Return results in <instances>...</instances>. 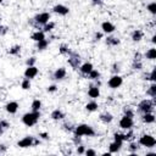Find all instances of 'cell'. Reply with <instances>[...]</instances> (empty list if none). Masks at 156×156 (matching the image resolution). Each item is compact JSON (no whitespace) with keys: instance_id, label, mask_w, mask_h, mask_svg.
<instances>
[{"instance_id":"obj_34","label":"cell","mask_w":156,"mask_h":156,"mask_svg":"<svg viewBox=\"0 0 156 156\" xmlns=\"http://www.w3.org/2000/svg\"><path fill=\"white\" fill-rule=\"evenodd\" d=\"M132 68L134 71H140L143 68V61H139V60H133L132 62Z\"/></svg>"},{"instance_id":"obj_43","label":"cell","mask_w":156,"mask_h":156,"mask_svg":"<svg viewBox=\"0 0 156 156\" xmlns=\"http://www.w3.org/2000/svg\"><path fill=\"white\" fill-rule=\"evenodd\" d=\"M84 151H85V147L80 144V145H77V150H76V152L78 154V155H82V154H84Z\"/></svg>"},{"instance_id":"obj_44","label":"cell","mask_w":156,"mask_h":156,"mask_svg":"<svg viewBox=\"0 0 156 156\" xmlns=\"http://www.w3.org/2000/svg\"><path fill=\"white\" fill-rule=\"evenodd\" d=\"M84 154H85L87 156H95V155H96V151H95L94 149H87V150L84 151Z\"/></svg>"},{"instance_id":"obj_24","label":"cell","mask_w":156,"mask_h":156,"mask_svg":"<svg viewBox=\"0 0 156 156\" xmlns=\"http://www.w3.org/2000/svg\"><path fill=\"white\" fill-rule=\"evenodd\" d=\"M98 107H99V105H98V102L94 101V100H93V101H89V102L85 105V110L89 111V112H94V111H96Z\"/></svg>"},{"instance_id":"obj_27","label":"cell","mask_w":156,"mask_h":156,"mask_svg":"<svg viewBox=\"0 0 156 156\" xmlns=\"http://www.w3.org/2000/svg\"><path fill=\"white\" fill-rule=\"evenodd\" d=\"M87 77H88L89 79H91V80H96V79H99V78H100V72L93 68V69L88 73V76H87Z\"/></svg>"},{"instance_id":"obj_52","label":"cell","mask_w":156,"mask_h":156,"mask_svg":"<svg viewBox=\"0 0 156 156\" xmlns=\"http://www.w3.org/2000/svg\"><path fill=\"white\" fill-rule=\"evenodd\" d=\"M6 150H7V147H6L4 144H0V154H2V152H6Z\"/></svg>"},{"instance_id":"obj_54","label":"cell","mask_w":156,"mask_h":156,"mask_svg":"<svg viewBox=\"0 0 156 156\" xmlns=\"http://www.w3.org/2000/svg\"><path fill=\"white\" fill-rule=\"evenodd\" d=\"M151 41L155 44L156 43V35H152V38H151Z\"/></svg>"},{"instance_id":"obj_1","label":"cell","mask_w":156,"mask_h":156,"mask_svg":"<svg viewBox=\"0 0 156 156\" xmlns=\"http://www.w3.org/2000/svg\"><path fill=\"white\" fill-rule=\"evenodd\" d=\"M74 135H79V136H94L95 135V130L91 126L82 123L74 127Z\"/></svg>"},{"instance_id":"obj_8","label":"cell","mask_w":156,"mask_h":156,"mask_svg":"<svg viewBox=\"0 0 156 156\" xmlns=\"http://www.w3.org/2000/svg\"><path fill=\"white\" fill-rule=\"evenodd\" d=\"M33 20H34V22H35L37 24L44 26L45 23L49 22V20H50V13H49V12H40V13H38Z\"/></svg>"},{"instance_id":"obj_26","label":"cell","mask_w":156,"mask_h":156,"mask_svg":"<svg viewBox=\"0 0 156 156\" xmlns=\"http://www.w3.org/2000/svg\"><path fill=\"white\" fill-rule=\"evenodd\" d=\"M145 57H146L147 60H155V58H156V49H155V48L149 49V50L145 52Z\"/></svg>"},{"instance_id":"obj_16","label":"cell","mask_w":156,"mask_h":156,"mask_svg":"<svg viewBox=\"0 0 156 156\" xmlns=\"http://www.w3.org/2000/svg\"><path fill=\"white\" fill-rule=\"evenodd\" d=\"M94 67H93V65L90 63V62H85V63H83V65H80L79 66V71H80V73L83 74V76H88V73L93 69Z\"/></svg>"},{"instance_id":"obj_21","label":"cell","mask_w":156,"mask_h":156,"mask_svg":"<svg viewBox=\"0 0 156 156\" xmlns=\"http://www.w3.org/2000/svg\"><path fill=\"white\" fill-rule=\"evenodd\" d=\"M144 37V32L140 29H135L132 32V40L133 41H140Z\"/></svg>"},{"instance_id":"obj_53","label":"cell","mask_w":156,"mask_h":156,"mask_svg":"<svg viewBox=\"0 0 156 156\" xmlns=\"http://www.w3.org/2000/svg\"><path fill=\"white\" fill-rule=\"evenodd\" d=\"M102 1H104V0H93V4H94V5H101Z\"/></svg>"},{"instance_id":"obj_22","label":"cell","mask_w":156,"mask_h":156,"mask_svg":"<svg viewBox=\"0 0 156 156\" xmlns=\"http://www.w3.org/2000/svg\"><path fill=\"white\" fill-rule=\"evenodd\" d=\"M121 146H122V143H118V141H115V140H113V143H111L110 146H108L110 154H116V152H118V151L121 150Z\"/></svg>"},{"instance_id":"obj_23","label":"cell","mask_w":156,"mask_h":156,"mask_svg":"<svg viewBox=\"0 0 156 156\" xmlns=\"http://www.w3.org/2000/svg\"><path fill=\"white\" fill-rule=\"evenodd\" d=\"M48 45H49V40H48V39H41V40L37 41V49H38L39 51L45 50V49L48 48Z\"/></svg>"},{"instance_id":"obj_45","label":"cell","mask_w":156,"mask_h":156,"mask_svg":"<svg viewBox=\"0 0 156 156\" xmlns=\"http://www.w3.org/2000/svg\"><path fill=\"white\" fill-rule=\"evenodd\" d=\"M35 57H29L27 61H26V65L27 66H34V63H35Z\"/></svg>"},{"instance_id":"obj_56","label":"cell","mask_w":156,"mask_h":156,"mask_svg":"<svg viewBox=\"0 0 156 156\" xmlns=\"http://www.w3.org/2000/svg\"><path fill=\"white\" fill-rule=\"evenodd\" d=\"M1 2H2V0H0V4H1Z\"/></svg>"},{"instance_id":"obj_55","label":"cell","mask_w":156,"mask_h":156,"mask_svg":"<svg viewBox=\"0 0 156 156\" xmlns=\"http://www.w3.org/2000/svg\"><path fill=\"white\" fill-rule=\"evenodd\" d=\"M4 130H5V129H4V128H2V127H1V126H0V135H1V134H2V133H4Z\"/></svg>"},{"instance_id":"obj_40","label":"cell","mask_w":156,"mask_h":156,"mask_svg":"<svg viewBox=\"0 0 156 156\" xmlns=\"http://www.w3.org/2000/svg\"><path fill=\"white\" fill-rule=\"evenodd\" d=\"M72 141H73V144L77 146V145H80L82 144V136H79V135H74L73 138H72Z\"/></svg>"},{"instance_id":"obj_41","label":"cell","mask_w":156,"mask_h":156,"mask_svg":"<svg viewBox=\"0 0 156 156\" xmlns=\"http://www.w3.org/2000/svg\"><path fill=\"white\" fill-rule=\"evenodd\" d=\"M111 71H112V73L113 74H118V72H119V63H113L112 65V68H111Z\"/></svg>"},{"instance_id":"obj_30","label":"cell","mask_w":156,"mask_h":156,"mask_svg":"<svg viewBox=\"0 0 156 156\" xmlns=\"http://www.w3.org/2000/svg\"><path fill=\"white\" fill-rule=\"evenodd\" d=\"M129 132L126 133V134H122V138H123V141H132L134 139V132L132 129H128Z\"/></svg>"},{"instance_id":"obj_32","label":"cell","mask_w":156,"mask_h":156,"mask_svg":"<svg viewBox=\"0 0 156 156\" xmlns=\"http://www.w3.org/2000/svg\"><path fill=\"white\" fill-rule=\"evenodd\" d=\"M128 150L130 154H136V151L139 150V144L135 143V141H130L129 146H128Z\"/></svg>"},{"instance_id":"obj_36","label":"cell","mask_w":156,"mask_h":156,"mask_svg":"<svg viewBox=\"0 0 156 156\" xmlns=\"http://www.w3.org/2000/svg\"><path fill=\"white\" fill-rule=\"evenodd\" d=\"M54 28H55V23L49 21L48 23H45V24H44V27H43V30H44V32H51Z\"/></svg>"},{"instance_id":"obj_29","label":"cell","mask_w":156,"mask_h":156,"mask_svg":"<svg viewBox=\"0 0 156 156\" xmlns=\"http://www.w3.org/2000/svg\"><path fill=\"white\" fill-rule=\"evenodd\" d=\"M30 107H32V111H40V108H41V101L39 99L33 100Z\"/></svg>"},{"instance_id":"obj_19","label":"cell","mask_w":156,"mask_h":156,"mask_svg":"<svg viewBox=\"0 0 156 156\" xmlns=\"http://www.w3.org/2000/svg\"><path fill=\"white\" fill-rule=\"evenodd\" d=\"M112 119H113V116H112L110 112H102V113L100 115V121H101L102 123H105V124L111 123Z\"/></svg>"},{"instance_id":"obj_6","label":"cell","mask_w":156,"mask_h":156,"mask_svg":"<svg viewBox=\"0 0 156 156\" xmlns=\"http://www.w3.org/2000/svg\"><path fill=\"white\" fill-rule=\"evenodd\" d=\"M68 65L71 67H73L74 69L79 68V66H80V56L77 52L71 51L69 55H68Z\"/></svg>"},{"instance_id":"obj_13","label":"cell","mask_w":156,"mask_h":156,"mask_svg":"<svg viewBox=\"0 0 156 156\" xmlns=\"http://www.w3.org/2000/svg\"><path fill=\"white\" fill-rule=\"evenodd\" d=\"M88 95H89V98H91V99L99 98V96H100V89H99V87L95 85V84H91V85L89 87V89H88Z\"/></svg>"},{"instance_id":"obj_51","label":"cell","mask_w":156,"mask_h":156,"mask_svg":"<svg viewBox=\"0 0 156 156\" xmlns=\"http://www.w3.org/2000/svg\"><path fill=\"white\" fill-rule=\"evenodd\" d=\"M5 33H7V27L0 24V35H2V34H5Z\"/></svg>"},{"instance_id":"obj_48","label":"cell","mask_w":156,"mask_h":156,"mask_svg":"<svg viewBox=\"0 0 156 156\" xmlns=\"http://www.w3.org/2000/svg\"><path fill=\"white\" fill-rule=\"evenodd\" d=\"M57 90V87L55 85V84H52V85H49L48 87V93H55Z\"/></svg>"},{"instance_id":"obj_31","label":"cell","mask_w":156,"mask_h":156,"mask_svg":"<svg viewBox=\"0 0 156 156\" xmlns=\"http://www.w3.org/2000/svg\"><path fill=\"white\" fill-rule=\"evenodd\" d=\"M146 94H147V95H149L151 99L156 96V84H155V83H152V84L149 87V89H147Z\"/></svg>"},{"instance_id":"obj_2","label":"cell","mask_w":156,"mask_h":156,"mask_svg":"<svg viewBox=\"0 0 156 156\" xmlns=\"http://www.w3.org/2000/svg\"><path fill=\"white\" fill-rule=\"evenodd\" d=\"M39 118H40V111H30L22 116V122L27 127H32L38 123Z\"/></svg>"},{"instance_id":"obj_17","label":"cell","mask_w":156,"mask_h":156,"mask_svg":"<svg viewBox=\"0 0 156 156\" xmlns=\"http://www.w3.org/2000/svg\"><path fill=\"white\" fill-rule=\"evenodd\" d=\"M141 121L146 124H151L155 122V115L152 112H146V113H143L141 116Z\"/></svg>"},{"instance_id":"obj_15","label":"cell","mask_w":156,"mask_h":156,"mask_svg":"<svg viewBox=\"0 0 156 156\" xmlns=\"http://www.w3.org/2000/svg\"><path fill=\"white\" fill-rule=\"evenodd\" d=\"M5 110H6L10 115L16 113L17 110H18V102H17V101H10V102H7L6 106H5Z\"/></svg>"},{"instance_id":"obj_20","label":"cell","mask_w":156,"mask_h":156,"mask_svg":"<svg viewBox=\"0 0 156 156\" xmlns=\"http://www.w3.org/2000/svg\"><path fill=\"white\" fill-rule=\"evenodd\" d=\"M30 38H32L34 41H39V40H41V39H45V32H44L43 29H39V30L34 32V33L30 35Z\"/></svg>"},{"instance_id":"obj_25","label":"cell","mask_w":156,"mask_h":156,"mask_svg":"<svg viewBox=\"0 0 156 156\" xmlns=\"http://www.w3.org/2000/svg\"><path fill=\"white\" fill-rule=\"evenodd\" d=\"M106 44L108 46H116L119 44V39L116 38V37H107L106 38Z\"/></svg>"},{"instance_id":"obj_46","label":"cell","mask_w":156,"mask_h":156,"mask_svg":"<svg viewBox=\"0 0 156 156\" xmlns=\"http://www.w3.org/2000/svg\"><path fill=\"white\" fill-rule=\"evenodd\" d=\"M0 126L4 128V129H7L9 127H10V123L7 122V121H5V119H2V121H0Z\"/></svg>"},{"instance_id":"obj_9","label":"cell","mask_w":156,"mask_h":156,"mask_svg":"<svg viewBox=\"0 0 156 156\" xmlns=\"http://www.w3.org/2000/svg\"><path fill=\"white\" fill-rule=\"evenodd\" d=\"M134 126V122H133V118L130 117H127V116H123L121 119H119V127L122 129H132Z\"/></svg>"},{"instance_id":"obj_38","label":"cell","mask_w":156,"mask_h":156,"mask_svg":"<svg viewBox=\"0 0 156 156\" xmlns=\"http://www.w3.org/2000/svg\"><path fill=\"white\" fill-rule=\"evenodd\" d=\"M21 87H22V89H24V90H28V89L30 88V79H28V78H24V79L22 80V83H21Z\"/></svg>"},{"instance_id":"obj_42","label":"cell","mask_w":156,"mask_h":156,"mask_svg":"<svg viewBox=\"0 0 156 156\" xmlns=\"http://www.w3.org/2000/svg\"><path fill=\"white\" fill-rule=\"evenodd\" d=\"M113 140H115V141H118V143H123L122 134H121V133H115V134H113Z\"/></svg>"},{"instance_id":"obj_18","label":"cell","mask_w":156,"mask_h":156,"mask_svg":"<svg viewBox=\"0 0 156 156\" xmlns=\"http://www.w3.org/2000/svg\"><path fill=\"white\" fill-rule=\"evenodd\" d=\"M50 117H51L54 121H60V119H63V118H65V113H63L61 110L56 108V110H54V111L51 112Z\"/></svg>"},{"instance_id":"obj_33","label":"cell","mask_w":156,"mask_h":156,"mask_svg":"<svg viewBox=\"0 0 156 156\" xmlns=\"http://www.w3.org/2000/svg\"><path fill=\"white\" fill-rule=\"evenodd\" d=\"M20 52H21V45H13L9 49L10 55H20Z\"/></svg>"},{"instance_id":"obj_4","label":"cell","mask_w":156,"mask_h":156,"mask_svg":"<svg viewBox=\"0 0 156 156\" xmlns=\"http://www.w3.org/2000/svg\"><path fill=\"white\" fill-rule=\"evenodd\" d=\"M38 144H40V139L28 135V136H24L23 139L18 140L17 146H20V147H30V146H35Z\"/></svg>"},{"instance_id":"obj_5","label":"cell","mask_w":156,"mask_h":156,"mask_svg":"<svg viewBox=\"0 0 156 156\" xmlns=\"http://www.w3.org/2000/svg\"><path fill=\"white\" fill-rule=\"evenodd\" d=\"M138 144L141 145V146H145V147H147V149H151V147L155 146L156 139H155L152 135H150V134H144V135H141V136L139 138Z\"/></svg>"},{"instance_id":"obj_7","label":"cell","mask_w":156,"mask_h":156,"mask_svg":"<svg viewBox=\"0 0 156 156\" xmlns=\"http://www.w3.org/2000/svg\"><path fill=\"white\" fill-rule=\"evenodd\" d=\"M122 83H123V78H122L121 76H118V74H113V76L108 79V82H107L108 87L112 88V89L119 88V87L122 85Z\"/></svg>"},{"instance_id":"obj_3","label":"cell","mask_w":156,"mask_h":156,"mask_svg":"<svg viewBox=\"0 0 156 156\" xmlns=\"http://www.w3.org/2000/svg\"><path fill=\"white\" fill-rule=\"evenodd\" d=\"M155 98L152 99H144L139 102L138 105V111L141 113H146V112H152L154 111V106H155Z\"/></svg>"},{"instance_id":"obj_39","label":"cell","mask_w":156,"mask_h":156,"mask_svg":"<svg viewBox=\"0 0 156 156\" xmlns=\"http://www.w3.org/2000/svg\"><path fill=\"white\" fill-rule=\"evenodd\" d=\"M62 127H63V129H65L66 132H73V130H74V127H73V124H72L71 122H65V123L62 124Z\"/></svg>"},{"instance_id":"obj_49","label":"cell","mask_w":156,"mask_h":156,"mask_svg":"<svg viewBox=\"0 0 156 156\" xmlns=\"http://www.w3.org/2000/svg\"><path fill=\"white\" fill-rule=\"evenodd\" d=\"M133 60H139V61H143V55H141V54L138 51V52H135V54H134Z\"/></svg>"},{"instance_id":"obj_14","label":"cell","mask_w":156,"mask_h":156,"mask_svg":"<svg viewBox=\"0 0 156 156\" xmlns=\"http://www.w3.org/2000/svg\"><path fill=\"white\" fill-rule=\"evenodd\" d=\"M66 74H67L66 68H65V67H60V68H57V69L54 72L52 78L56 79V80H62V79L66 77Z\"/></svg>"},{"instance_id":"obj_47","label":"cell","mask_w":156,"mask_h":156,"mask_svg":"<svg viewBox=\"0 0 156 156\" xmlns=\"http://www.w3.org/2000/svg\"><path fill=\"white\" fill-rule=\"evenodd\" d=\"M101 38H102V33H101V32H96V33L94 34V40H95V41H99Z\"/></svg>"},{"instance_id":"obj_28","label":"cell","mask_w":156,"mask_h":156,"mask_svg":"<svg viewBox=\"0 0 156 156\" xmlns=\"http://www.w3.org/2000/svg\"><path fill=\"white\" fill-rule=\"evenodd\" d=\"M58 51H60L61 55H69L71 49H69V46L67 44H61L60 48H58Z\"/></svg>"},{"instance_id":"obj_37","label":"cell","mask_w":156,"mask_h":156,"mask_svg":"<svg viewBox=\"0 0 156 156\" xmlns=\"http://www.w3.org/2000/svg\"><path fill=\"white\" fill-rule=\"evenodd\" d=\"M146 9H147V11H149L150 13L155 15V13H156V2H155V1L150 2V4H149V5L146 6Z\"/></svg>"},{"instance_id":"obj_12","label":"cell","mask_w":156,"mask_h":156,"mask_svg":"<svg viewBox=\"0 0 156 156\" xmlns=\"http://www.w3.org/2000/svg\"><path fill=\"white\" fill-rule=\"evenodd\" d=\"M101 29H102V32H104V33H106V34H111V33H113V32H115L116 27H115L111 22L105 21V22H102V23H101Z\"/></svg>"},{"instance_id":"obj_35","label":"cell","mask_w":156,"mask_h":156,"mask_svg":"<svg viewBox=\"0 0 156 156\" xmlns=\"http://www.w3.org/2000/svg\"><path fill=\"white\" fill-rule=\"evenodd\" d=\"M123 116H127V117H130V118H133V117H134V111L132 110V107H129V106H126V107L123 108Z\"/></svg>"},{"instance_id":"obj_10","label":"cell","mask_w":156,"mask_h":156,"mask_svg":"<svg viewBox=\"0 0 156 156\" xmlns=\"http://www.w3.org/2000/svg\"><path fill=\"white\" fill-rule=\"evenodd\" d=\"M38 72H39V71H38V68H37L35 66H27V68H26V71H24V77L28 78V79H32V78L37 77Z\"/></svg>"},{"instance_id":"obj_11","label":"cell","mask_w":156,"mask_h":156,"mask_svg":"<svg viewBox=\"0 0 156 156\" xmlns=\"http://www.w3.org/2000/svg\"><path fill=\"white\" fill-rule=\"evenodd\" d=\"M52 11H54L55 13L60 15V16H66V15L69 12L68 7H67V6H65V5H61V4L55 5V6L52 7Z\"/></svg>"},{"instance_id":"obj_50","label":"cell","mask_w":156,"mask_h":156,"mask_svg":"<svg viewBox=\"0 0 156 156\" xmlns=\"http://www.w3.org/2000/svg\"><path fill=\"white\" fill-rule=\"evenodd\" d=\"M39 136H40L41 139L48 140V139H49V133H46V132H41V133H39Z\"/></svg>"}]
</instances>
